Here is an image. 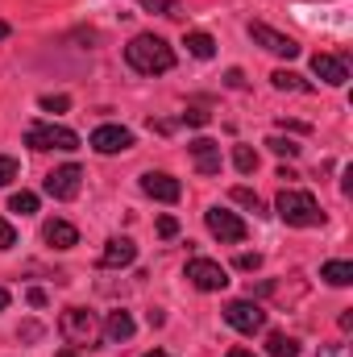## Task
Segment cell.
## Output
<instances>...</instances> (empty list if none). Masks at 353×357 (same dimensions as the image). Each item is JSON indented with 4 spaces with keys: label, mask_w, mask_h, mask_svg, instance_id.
Instances as JSON below:
<instances>
[{
    "label": "cell",
    "mask_w": 353,
    "mask_h": 357,
    "mask_svg": "<svg viewBox=\"0 0 353 357\" xmlns=\"http://www.w3.org/2000/svg\"><path fill=\"white\" fill-rule=\"evenodd\" d=\"M125 63L137 71V75H167L175 67V50L167 38L158 33H137L129 46H125Z\"/></svg>",
    "instance_id": "1"
},
{
    "label": "cell",
    "mask_w": 353,
    "mask_h": 357,
    "mask_svg": "<svg viewBox=\"0 0 353 357\" xmlns=\"http://www.w3.org/2000/svg\"><path fill=\"white\" fill-rule=\"evenodd\" d=\"M274 208H278L283 225H291V229H316V225H324V212H320V204H316V195H312V191L283 187Z\"/></svg>",
    "instance_id": "2"
},
{
    "label": "cell",
    "mask_w": 353,
    "mask_h": 357,
    "mask_svg": "<svg viewBox=\"0 0 353 357\" xmlns=\"http://www.w3.org/2000/svg\"><path fill=\"white\" fill-rule=\"evenodd\" d=\"M25 146L29 150H63V154H71V150H80V133L67 129V125H54V121H33L25 129Z\"/></svg>",
    "instance_id": "3"
},
{
    "label": "cell",
    "mask_w": 353,
    "mask_h": 357,
    "mask_svg": "<svg viewBox=\"0 0 353 357\" xmlns=\"http://www.w3.org/2000/svg\"><path fill=\"white\" fill-rule=\"evenodd\" d=\"M59 328H63V337L71 345H84V349H96V341H100V320L91 316L88 307H67Z\"/></svg>",
    "instance_id": "4"
},
{
    "label": "cell",
    "mask_w": 353,
    "mask_h": 357,
    "mask_svg": "<svg viewBox=\"0 0 353 357\" xmlns=\"http://www.w3.org/2000/svg\"><path fill=\"white\" fill-rule=\"evenodd\" d=\"M204 225H208V233L216 237V241H225V245H237V241H246V220L237 216V212H229V208H220V204H212L208 212H204Z\"/></svg>",
    "instance_id": "5"
},
{
    "label": "cell",
    "mask_w": 353,
    "mask_h": 357,
    "mask_svg": "<svg viewBox=\"0 0 353 357\" xmlns=\"http://www.w3.org/2000/svg\"><path fill=\"white\" fill-rule=\"evenodd\" d=\"M183 274H187V282L195 291H225L229 287V270L220 266V262H212V258H191Z\"/></svg>",
    "instance_id": "6"
},
{
    "label": "cell",
    "mask_w": 353,
    "mask_h": 357,
    "mask_svg": "<svg viewBox=\"0 0 353 357\" xmlns=\"http://www.w3.org/2000/svg\"><path fill=\"white\" fill-rule=\"evenodd\" d=\"M225 324L237 328V333H246V337H254V333L266 328V312L254 299H233V303L225 307Z\"/></svg>",
    "instance_id": "7"
},
{
    "label": "cell",
    "mask_w": 353,
    "mask_h": 357,
    "mask_svg": "<svg viewBox=\"0 0 353 357\" xmlns=\"http://www.w3.org/2000/svg\"><path fill=\"white\" fill-rule=\"evenodd\" d=\"M250 38H254L262 50L278 54V59H295V54H299V42L287 38V33H278V29H270L266 21H250Z\"/></svg>",
    "instance_id": "8"
},
{
    "label": "cell",
    "mask_w": 353,
    "mask_h": 357,
    "mask_svg": "<svg viewBox=\"0 0 353 357\" xmlns=\"http://www.w3.org/2000/svg\"><path fill=\"white\" fill-rule=\"evenodd\" d=\"M80 183H84V171L75 162H67V167H59V171L46 175V195L50 199H75L80 195Z\"/></svg>",
    "instance_id": "9"
},
{
    "label": "cell",
    "mask_w": 353,
    "mask_h": 357,
    "mask_svg": "<svg viewBox=\"0 0 353 357\" xmlns=\"http://www.w3.org/2000/svg\"><path fill=\"white\" fill-rule=\"evenodd\" d=\"M88 146L96 154H125V150L133 146V133H129L125 125H100V129L91 133Z\"/></svg>",
    "instance_id": "10"
},
{
    "label": "cell",
    "mask_w": 353,
    "mask_h": 357,
    "mask_svg": "<svg viewBox=\"0 0 353 357\" xmlns=\"http://www.w3.org/2000/svg\"><path fill=\"white\" fill-rule=\"evenodd\" d=\"M142 191L150 199H158V204H175L179 195H183V183L175 175H167V171H146L142 175Z\"/></svg>",
    "instance_id": "11"
},
{
    "label": "cell",
    "mask_w": 353,
    "mask_h": 357,
    "mask_svg": "<svg viewBox=\"0 0 353 357\" xmlns=\"http://www.w3.org/2000/svg\"><path fill=\"white\" fill-rule=\"evenodd\" d=\"M137 262V245L129 241V237H112L108 245H104V254H100V266L104 270H125Z\"/></svg>",
    "instance_id": "12"
},
{
    "label": "cell",
    "mask_w": 353,
    "mask_h": 357,
    "mask_svg": "<svg viewBox=\"0 0 353 357\" xmlns=\"http://www.w3.org/2000/svg\"><path fill=\"white\" fill-rule=\"evenodd\" d=\"M312 75L324 79V84H333V88H345V84H350V67H345V59H337V54H316V59H312Z\"/></svg>",
    "instance_id": "13"
},
{
    "label": "cell",
    "mask_w": 353,
    "mask_h": 357,
    "mask_svg": "<svg viewBox=\"0 0 353 357\" xmlns=\"http://www.w3.org/2000/svg\"><path fill=\"white\" fill-rule=\"evenodd\" d=\"M187 150H191V162L200 175H220V146L212 137H195Z\"/></svg>",
    "instance_id": "14"
},
{
    "label": "cell",
    "mask_w": 353,
    "mask_h": 357,
    "mask_svg": "<svg viewBox=\"0 0 353 357\" xmlns=\"http://www.w3.org/2000/svg\"><path fill=\"white\" fill-rule=\"evenodd\" d=\"M42 241H46L50 250H75V245H80V229H75L71 220H59V216H54V220L42 225Z\"/></svg>",
    "instance_id": "15"
},
{
    "label": "cell",
    "mask_w": 353,
    "mask_h": 357,
    "mask_svg": "<svg viewBox=\"0 0 353 357\" xmlns=\"http://www.w3.org/2000/svg\"><path fill=\"white\" fill-rule=\"evenodd\" d=\"M133 333H137V324H133V316H129V312H112V316H108V324H104V337H108L112 345H125Z\"/></svg>",
    "instance_id": "16"
},
{
    "label": "cell",
    "mask_w": 353,
    "mask_h": 357,
    "mask_svg": "<svg viewBox=\"0 0 353 357\" xmlns=\"http://www.w3.org/2000/svg\"><path fill=\"white\" fill-rule=\"evenodd\" d=\"M320 278H324L329 287H350V282H353V262L333 258V262H324V266H320Z\"/></svg>",
    "instance_id": "17"
},
{
    "label": "cell",
    "mask_w": 353,
    "mask_h": 357,
    "mask_svg": "<svg viewBox=\"0 0 353 357\" xmlns=\"http://www.w3.org/2000/svg\"><path fill=\"white\" fill-rule=\"evenodd\" d=\"M270 84H274L278 91H299V96H312V91H316L308 79H303V75H295V71H283V67L270 75Z\"/></svg>",
    "instance_id": "18"
},
{
    "label": "cell",
    "mask_w": 353,
    "mask_h": 357,
    "mask_svg": "<svg viewBox=\"0 0 353 357\" xmlns=\"http://www.w3.org/2000/svg\"><path fill=\"white\" fill-rule=\"evenodd\" d=\"M183 46H187V54H191V59H212V54H216L212 33H200V29H191V33L183 38Z\"/></svg>",
    "instance_id": "19"
},
{
    "label": "cell",
    "mask_w": 353,
    "mask_h": 357,
    "mask_svg": "<svg viewBox=\"0 0 353 357\" xmlns=\"http://www.w3.org/2000/svg\"><path fill=\"white\" fill-rule=\"evenodd\" d=\"M266 354H270V357H299V341H295V337H287V333H270Z\"/></svg>",
    "instance_id": "20"
},
{
    "label": "cell",
    "mask_w": 353,
    "mask_h": 357,
    "mask_svg": "<svg viewBox=\"0 0 353 357\" xmlns=\"http://www.w3.org/2000/svg\"><path fill=\"white\" fill-rule=\"evenodd\" d=\"M8 212L33 216V212H38V195H33V191H13V195H8Z\"/></svg>",
    "instance_id": "21"
},
{
    "label": "cell",
    "mask_w": 353,
    "mask_h": 357,
    "mask_svg": "<svg viewBox=\"0 0 353 357\" xmlns=\"http://www.w3.org/2000/svg\"><path fill=\"white\" fill-rule=\"evenodd\" d=\"M233 167H237L241 175H254V171H258V154H254L250 146H233Z\"/></svg>",
    "instance_id": "22"
},
{
    "label": "cell",
    "mask_w": 353,
    "mask_h": 357,
    "mask_svg": "<svg viewBox=\"0 0 353 357\" xmlns=\"http://www.w3.org/2000/svg\"><path fill=\"white\" fill-rule=\"evenodd\" d=\"M142 8L163 13V17H183V4H179V0H142Z\"/></svg>",
    "instance_id": "23"
},
{
    "label": "cell",
    "mask_w": 353,
    "mask_h": 357,
    "mask_svg": "<svg viewBox=\"0 0 353 357\" xmlns=\"http://www.w3.org/2000/svg\"><path fill=\"white\" fill-rule=\"evenodd\" d=\"M233 199H237V204H241V208H250V212H254V216H258V212H262V199H258V195H254V191H250V187H233Z\"/></svg>",
    "instance_id": "24"
},
{
    "label": "cell",
    "mask_w": 353,
    "mask_h": 357,
    "mask_svg": "<svg viewBox=\"0 0 353 357\" xmlns=\"http://www.w3.org/2000/svg\"><path fill=\"white\" fill-rule=\"evenodd\" d=\"M17 175H21V162H17V158H8V154H0V187H8Z\"/></svg>",
    "instance_id": "25"
},
{
    "label": "cell",
    "mask_w": 353,
    "mask_h": 357,
    "mask_svg": "<svg viewBox=\"0 0 353 357\" xmlns=\"http://www.w3.org/2000/svg\"><path fill=\"white\" fill-rule=\"evenodd\" d=\"M266 146H270V150H274V154H278V158H295V154H299V146H295V142H291V137H270V142H266Z\"/></svg>",
    "instance_id": "26"
},
{
    "label": "cell",
    "mask_w": 353,
    "mask_h": 357,
    "mask_svg": "<svg viewBox=\"0 0 353 357\" xmlns=\"http://www.w3.org/2000/svg\"><path fill=\"white\" fill-rule=\"evenodd\" d=\"M183 121H187V125H195V129H200V125H208V108H204V104H191V108H187V112H183Z\"/></svg>",
    "instance_id": "27"
},
{
    "label": "cell",
    "mask_w": 353,
    "mask_h": 357,
    "mask_svg": "<svg viewBox=\"0 0 353 357\" xmlns=\"http://www.w3.org/2000/svg\"><path fill=\"white\" fill-rule=\"evenodd\" d=\"M42 108H46V112H67L71 100H67V96H42Z\"/></svg>",
    "instance_id": "28"
},
{
    "label": "cell",
    "mask_w": 353,
    "mask_h": 357,
    "mask_svg": "<svg viewBox=\"0 0 353 357\" xmlns=\"http://www.w3.org/2000/svg\"><path fill=\"white\" fill-rule=\"evenodd\" d=\"M13 245H17V229L0 216V250H13Z\"/></svg>",
    "instance_id": "29"
},
{
    "label": "cell",
    "mask_w": 353,
    "mask_h": 357,
    "mask_svg": "<svg viewBox=\"0 0 353 357\" xmlns=\"http://www.w3.org/2000/svg\"><path fill=\"white\" fill-rule=\"evenodd\" d=\"M175 233H179V220H175V216H163V220H158V237H167V241H171Z\"/></svg>",
    "instance_id": "30"
},
{
    "label": "cell",
    "mask_w": 353,
    "mask_h": 357,
    "mask_svg": "<svg viewBox=\"0 0 353 357\" xmlns=\"http://www.w3.org/2000/svg\"><path fill=\"white\" fill-rule=\"evenodd\" d=\"M262 266V254H237V270H258Z\"/></svg>",
    "instance_id": "31"
},
{
    "label": "cell",
    "mask_w": 353,
    "mask_h": 357,
    "mask_svg": "<svg viewBox=\"0 0 353 357\" xmlns=\"http://www.w3.org/2000/svg\"><path fill=\"white\" fill-rule=\"evenodd\" d=\"M38 337H42V324H33V320L21 324V341H38Z\"/></svg>",
    "instance_id": "32"
},
{
    "label": "cell",
    "mask_w": 353,
    "mask_h": 357,
    "mask_svg": "<svg viewBox=\"0 0 353 357\" xmlns=\"http://www.w3.org/2000/svg\"><path fill=\"white\" fill-rule=\"evenodd\" d=\"M25 299H29V307H46V291H42V287H33Z\"/></svg>",
    "instance_id": "33"
},
{
    "label": "cell",
    "mask_w": 353,
    "mask_h": 357,
    "mask_svg": "<svg viewBox=\"0 0 353 357\" xmlns=\"http://www.w3.org/2000/svg\"><path fill=\"white\" fill-rule=\"evenodd\" d=\"M320 357H350V345H329V349H320Z\"/></svg>",
    "instance_id": "34"
},
{
    "label": "cell",
    "mask_w": 353,
    "mask_h": 357,
    "mask_svg": "<svg viewBox=\"0 0 353 357\" xmlns=\"http://www.w3.org/2000/svg\"><path fill=\"white\" fill-rule=\"evenodd\" d=\"M225 84H229V88H241L246 79H241V71H229V75H225Z\"/></svg>",
    "instance_id": "35"
},
{
    "label": "cell",
    "mask_w": 353,
    "mask_h": 357,
    "mask_svg": "<svg viewBox=\"0 0 353 357\" xmlns=\"http://www.w3.org/2000/svg\"><path fill=\"white\" fill-rule=\"evenodd\" d=\"M8 33H13V25H8V21H0V42H4Z\"/></svg>",
    "instance_id": "36"
},
{
    "label": "cell",
    "mask_w": 353,
    "mask_h": 357,
    "mask_svg": "<svg viewBox=\"0 0 353 357\" xmlns=\"http://www.w3.org/2000/svg\"><path fill=\"white\" fill-rule=\"evenodd\" d=\"M225 357H254V354H250V349H229Z\"/></svg>",
    "instance_id": "37"
},
{
    "label": "cell",
    "mask_w": 353,
    "mask_h": 357,
    "mask_svg": "<svg viewBox=\"0 0 353 357\" xmlns=\"http://www.w3.org/2000/svg\"><path fill=\"white\" fill-rule=\"evenodd\" d=\"M59 357H88V354H80V349H59Z\"/></svg>",
    "instance_id": "38"
},
{
    "label": "cell",
    "mask_w": 353,
    "mask_h": 357,
    "mask_svg": "<svg viewBox=\"0 0 353 357\" xmlns=\"http://www.w3.org/2000/svg\"><path fill=\"white\" fill-rule=\"evenodd\" d=\"M4 307H8V291L0 287V312H4Z\"/></svg>",
    "instance_id": "39"
},
{
    "label": "cell",
    "mask_w": 353,
    "mask_h": 357,
    "mask_svg": "<svg viewBox=\"0 0 353 357\" xmlns=\"http://www.w3.org/2000/svg\"><path fill=\"white\" fill-rule=\"evenodd\" d=\"M142 357H171V354H163V349H154V354H142Z\"/></svg>",
    "instance_id": "40"
}]
</instances>
